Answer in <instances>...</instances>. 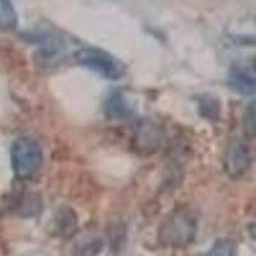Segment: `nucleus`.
I'll return each instance as SVG.
<instances>
[{
    "label": "nucleus",
    "mask_w": 256,
    "mask_h": 256,
    "mask_svg": "<svg viewBox=\"0 0 256 256\" xmlns=\"http://www.w3.org/2000/svg\"><path fill=\"white\" fill-rule=\"evenodd\" d=\"M198 232V216L188 208H180L173 212L162 224L159 240L162 244L172 248H186L194 241Z\"/></svg>",
    "instance_id": "f257e3e1"
},
{
    "label": "nucleus",
    "mask_w": 256,
    "mask_h": 256,
    "mask_svg": "<svg viewBox=\"0 0 256 256\" xmlns=\"http://www.w3.org/2000/svg\"><path fill=\"white\" fill-rule=\"evenodd\" d=\"M44 159L40 144L31 137H20L10 148V163L18 180L34 177L41 168Z\"/></svg>",
    "instance_id": "f03ea898"
},
{
    "label": "nucleus",
    "mask_w": 256,
    "mask_h": 256,
    "mask_svg": "<svg viewBox=\"0 0 256 256\" xmlns=\"http://www.w3.org/2000/svg\"><path fill=\"white\" fill-rule=\"evenodd\" d=\"M74 59L80 66L98 73L104 78L120 80L124 73L123 64L102 49L84 48L74 54Z\"/></svg>",
    "instance_id": "7ed1b4c3"
},
{
    "label": "nucleus",
    "mask_w": 256,
    "mask_h": 256,
    "mask_svg": "<svg viewBox=\"0 0 256 256\" xmlns=\"http://www.w3.org/2000/svg\"><path fill=\"white\" fill-rule=\"evenodd\" d=\"M252 163L250 148L241 140L230 141L224 154V170L232 178L244 176L250 169Z\"/></svg>",
    "instance_id": "20e7f679"
},
{
    "label": "nucleus",
    "mask_w": 256,
    "mask_h": 256,
    "mask_svg": "<svg viewBox=\"0 0 256 256\" xmlns=\"http://www.w3.org/2000/svg\"><path fill=\"white\" fill-rule=\"evenodd\" d=\"M162 131L156 124L148 120L137 127L134 134V144L138 150L142 152H155L162 141Z\"/></svg>",
    "instance_id": "39448f33"
},
{
    "label": "nucleus",
    "mask_w": 256,
    "mask_h": 256,
    "mask_svg": "<svg viewBox=\"0 0 256 256\" xmlns=\"http://www.w3.org/2000/svg\"><path fill=\"white\" fill-rule=\"evenodd\" d=\"M78 227L76 212L70 208H62L52 219V232L59 237H70L74 234Z\"/></svg>",
    "instance_id": "423d86ee"
},
{
    "label": "nucleus",
    "mask_w": 256,
    "mask_h": 256,
    "mask_svg": "<svg viewBox=\"0 0 256 256\" xmlns=\"http://www.w3.org/2000/svg\"><path fill=\"white\" fill-rule=\"evenodd\" d=\"M42 210V201L41 198L34 194H27V195H22L17 201L14 202L13 206V212L17 214L18 216L22 218H32L40 214Z\"/></svg>",
    "instance_id": "0eeeda50"
},
{
    "label": "nucleus",
    "mask_w": 256,
    "mask_h": 256,
    "mask_svg": "<svg viewBox=\"0 0 256 256\" xmlns=\"http://www.w3.org/2000/svg\"><path fill=\"white\" fill-rule=\"evenodd\" d=\"M230 88L242 95H252L255 92V78L252 74L237 70L230 74Z\"/></svg>",
    "instance_id": "6e6552de"
},
{
    "label": "nucleus",
    "mask_w": 256,
    "mask_h": 256,
    "mask_svg": "<svg viewBox=\"0 0 256 256\" xmlns=\"http://www.w3.org/2000/svg\"><path fill=\"white\" fill-rule=\"evenodd\" d=\"M104 242L98 237H86L77 244L74 248L76 256H98L102 251Z\"/></svg>",
    "instance_id": "1a4fd4ad"
},
{
    "label": "nucleus",
    "mask_w": 256,
    "mask_h": 256,
    "mask_svg": "<svg viewBox=\"0 0 256 256\" xmlns=\"http://www.w3.org/2000/svg\"><path fill=\"white\" fill-rule=\"evenodd\" d=\"M0 17H2L3 24L8 28L13 30L17 27V12H16L14 6H13L12 0H0Z\"/></svg>",
    "instance_id": "9d476101"
},
{
    "label": "nucleus",
    "mask_w": 256,
    "mask_h": 256,
    "mask_svg": "<svg viewBox=\"0 0 256 256\" xmlns=\"http://www.w3.org/2000/svg\"><path fill=\"white\" fill-rule=\"evenodd\" d=\"M208 256H236V244L230 238H220L212 244Z\"/></svg>",
    "instance_id": "9b49d317"
},
{
    "label": "nucleus",
    "mask_w": 256,
    "mask_h": 256,
    "mask_svg": "<svg viewBox=\"0 0 256 256\" xmlns=\"http://www.w3.org/2000/svg\"><path fill=\"white\" fill-rule=\"evenodd\" d=\"M244 131L250 137H252L254 132H255V109H254V102H251L248 112H246V116H244Z\"/></svg>",
    "instance_id": "f8f14e48"
}]
</instances>
